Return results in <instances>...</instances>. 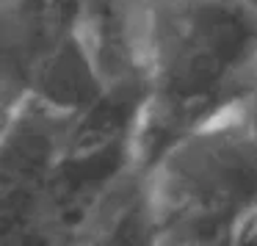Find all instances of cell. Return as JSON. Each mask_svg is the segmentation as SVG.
Segmentation results:
<instances>
[]
</instances>
